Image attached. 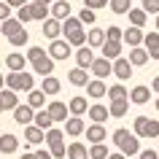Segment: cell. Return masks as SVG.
<instances>
[{
    "label": "cell",
    "mask_w": 159,
    "mask_h": 159,
    "mask_svg": "<svg viewBox=\"0 0 159 159\" xmlns=\"http://www.w3.org/2000/svg\"><path fill=\"white\" fill-rule=\"evenodd\" d=\"M51 3H54V0H51Z\"/></svg>",
    "instance_id": "obj_62"
},
{
    "label": "cell",
    "mask_w": 159,
    "mask_h": 159,
    "mask_svg": "<svg viewBox=\"0 0 159 159\" xmlns=\"http://www.w3.org/2000/svg\"><path fill=\"white\" fill-rule=\"evenodd\" d=\"M22 159H35V154H30V151H27V154H22Z\"/></svg>",
    "instance_id": "obj_57"
},
{
    "label": "cell",
    "mask_w": 159,
    "mask_h": 159,
    "mask_svg": "<svg viewBox=\"0 0 159 159\" xmlns=\"http://www.w3.org/2000/svg\"><path fill=\"white\" fill-rule=\"evenodd\" d=\"M70 3L67 0H54L51 3V8H49V14H51V19H57V22H65L67 16H70Z\"/></svg>",
    "instance_id": "obj_10"
},
{
    "label": "cell",
    "mask_w": 159,
    "mask_h": 159,
    "mask_svg": "<svg viewBox=\"0 0 159 159\" xmlns=\"http://www.w3.org/2000/svg\"><path fill=\"white\" fill-rule=\"evenodd\" d=\"M113 75H116L119 81H127V78L132 75V65H129V59H127V57L113 59Z\"/></svg>",
    "instance_id": "obj_13"
},
{
    "label": "cell",
    "mask_w": 159,
    "mask_h": 159,
    "mask_svg": "<svg viewBox=\"0 0 159 159\" xmlns=\"http://www.w3.org/2000/svg\"><path fill=\"white\" fill-rule=\"evenodd\" d=\"M62 33H65V41L70 46H86V33H84V25L78 16H67L62 22Z\"/></svg>",
    "instance_id": "obj_2"
},
{
    "label": "cell",
    "mask_w": 159,
    "mask_h": 159,
    "mask_svg": "<svg viewBox=\"0 0 159 159\" xmlns=\"http://www.w3.org/2000/svg\"><path fill=\"white\" fill-rule=\"evenodd\" d=\"M59 33H62V22H57V19H51V16L43 22V35H46L49 41H57Z\"/></svg>",
    "instance_id": "obj_23"
},
{
    "label": "cell",
    "mask_w": 159,
    "mask_h": 159,
    "mask_svg": "<svg viewBox=\"0 0 159 159\" xmlns=\"http://www.w3.org/2000/svg\"><path fill=\"white\" fill-rule=\"evenodd\" d=\"M6 89H11V92H33L35 89V75L33 73H8L6 75Z\"/></svg>",
    "instance_id": "obj_3"
},
{
    "label": "cell",
    "mask_w": 159,
    "mask_h": 159,
    "mask_svg": "<svg viewBox=\"0 0 159 159\" xmlns=\"http://www.w3.org/2000/svg\"><path fill=\"white\" fill-rule=\"evenodd\" d=\"M11 6L8 3H6V0H0V22H6V19H11Z\"/></svg>",
    "instance_id": "obj_48"
},
{
    "label": "cell",
    "mask_w": 159,
    "mask_h": 159,
    "mask_svg": "<svg viewBox=\"0 0 159 159\" xmlns=\"http://www.w3.org/2000/svg\"><path fill=\"white\" fill-rule=\"evenodd\" d=\"M121 35H124V30L116 25H111L108 30H105V41H121Z\"/></svg>",
    "instance_id": "obj_42"
},
{
    "label": "cell",
    "mask_w": 159,
    "mask_h": 159,
    "mask_svg": "<svg viewBox=\"0 0 159 159\" xmlns=\"http://www.w3.org/2000/svg\"><path fill=\"white\" fill-rule=\"evenodd\" d=\"M100 49H102V57H105V59H111V62L121 57V41H105V43L100 46Z\"/></svg>",
    "instance_id": "obj_19"
},
{
    "label": "cell",
    "mask_w": 159,
    "mask_h": 159,
    "mask_svg": "<svg viewBox=\"0 0 159 159\" xmlns=\"http://www.w3.org/2000/svg\"><path fill=\"white\" fill-rule=\"evenodd\" d=\"M78 19H81V25H94V11H89V8H84L81 14H78Z\"/></svg>",
    "instance_id": "obj_47"
},
{
    "label": "cell",
    "mask_w": 159,
    "mask_h": 159,
    "mask_svg": "<svg viewBox=\"0 0 159 159\" xmlns=\"http://www.w3.org/2000/svg\"><path fill=\"white\" fill-rule=\"evenodd\" d=\"M108 159H127V157L121 154V151H119V154H108Z\"/></svg>",
    "instance_id": "obj_55"
},
{
    "label": "cell",
    "mask_w": 159,
    "mask_h": 159,
    "mask_svg": "<svg viewBox=\"0 0 159 159\" xmlns=\"http://www.w3.org/2000/svg\"><path fill=\"white\" fill-rule=\"evenodd\" d=\"M127 111H129V100H113V102L108 105L111 119H121V116H127Z\"/></svg>",
    "instance_id": "obj_30"
},
{
    "label": "cell",
    "mask_w": 159,
    "mask_h": 159,
    "mask_svg": "<svg viewBox=\"0 0 159 159\" xmlns=\"http://www.w3.org/2000/svg\"><path fill=\"white\" fill-rule=\"evenodd\" d=\"M19 148V138L16 135H0V154H16Z\"/></svg>",
    "instance_id": "obj_20"
},
{
    "label": "cell",
    "mask_w": 159,
    "mask_h": 159,
    "mask_svg": "<svg viewBox=\"0 0 159 159\" xmlns=\"http://www.w3.org/2000/svg\"><path fill=\"white\" fill-rule=\"evenodd\" d=\"M146 51H148L151 59H159V43H157V46H151V49H146Z\"/></svg>",
    "instance_id": "obj_53"
},
{
    "label": "cell",
    "mask_w": 159,
    "mask_h": 159,
    "mask_svg": "<svg viewBox=\"0 0 159 159\" xmlns=\"http://www.w3.org/2000/svg\"><path fill=\"white\" fill-rule=\"evenodd\" d=\"M143 11L157 16V14H159V0H143Z\"/></svg>",
    "instance_id": "obj_46"
},
{
    "label": "cell",
    "mask_w": 159,
    "mask_h": 159,
    "mask_svg": "<svg viewBox=\"0 0 159 159\" xmlns=\"http://www.w3.org/2000/svg\"><path fill=\"white\" fill-rule=\"evenodd\" d=\"M16 19L22 22V25H27V22H33V14H30V6H22V8H16Z\"/></svg>",
    "instance_id": "obj_44"
},
{
    "label": "cell",
    "mask_w": 159,
    "mask_h": 159,
    "mask_svg": "<svg viewBox=\"0 0 159 159\" xmlns=\"http://www.w3.org/2000/svg\"><path fill=\"white\" fill-rule=\"evenodd\" d=\"M129 100H132L135 105H146V102L151 100V89H148V86H143V84L135 86L132 92H129Z\"/></svg>",
    "instance_id": "obj_25"
},
{
    "label": "cell",
    "mask_w": 159,
    "mask_h": 159,
    "mask_svg": "<svg viewBox=\"0 0 159 159\" xmlns=\"http://www.w3.org/2000/svg\"><path fill=\"white\" fill-rule=\"evenodd\" d=\"M143 38H146V35H143V30H140V27H127V30H124V35H121V41H124L127 46H129V49L140 46V43H143Z\"/></svg>",
    "instance_id": "obj_14"
},
{
    "label": "cell",
    "mask_w": 159,
    "mask_h": 159,
    "mask_svg": "<svg viewBox=\"0 0 159 159\" xmlns=\"http://www.w3.org/2000/svg\"><path fill=\"white\" fill-rule=\"evenodd\" d=\"M151 89H154V92H159V75L154 78V81H151Z\"/></svg>",
    "instance_id": "obj_54"
},
{
    "label": "cell",
    "mask_w": 159,
    "mask_h": 159,
    "mask_svg": "<svg viewBox=\"0 0 159 159\" xmlns=\"http://www.w3.org/2000/svg\"><path fill=\"white\" fill-rule=\"evenodd\" d=\"M0 102H3V111H14L19 105V97L11 89H0Z\"/></svg>",
    "instance_id": "obj_32"
},
{
    "label": "cell",
    "mask_w": 159,
    "mask_h": 159,
    "mask_svg": "<svg viewBox=\"0 0 159 159\" xmlns=\"http://www.w3.org/2000/svg\"><path fill=\"white\" fill-rule=\"evenodd\" d=\"M33 3H38V6H49L51 0H33Z\"/></svg>",
    "instance_id": "obj_56"
},
{
    "label": "cell",
    "mask_w": 159,
    "mask_h": 159,
    "mask_svg": "<svg viewBox=\"0 0 159 159\" xmlns=\"http://www.w3.org/2000/svg\"><path fill=\"white\" fill-rule=\"evenodd\" d=\"M73 57H75V67H84V70H89V67H92V62H94V51L89 49V46H78Z\"/></svg>",
    "instance_id": "obj_9"
},
{
    "label": "cell",
    "mask_w": 159,
    "mask_h": 159,
    "mask_svg": "<svg viewBox=\"0 0 159 159\" xmlns=\"http://www.w3.org/2000/svg\"><path fill=\"white\" fill-rule=\"evenodd\" d=\"M86 94H89L92 100H100V97H105V94H108V86H105V81L94 78V81H89V84H86Z\"/></svg>",
    "instance_id": "obj_15"
},
{
    "label": "cell",
    "mask_w": 159,
    "mask_h": 159,
    "mask_svg": "<svg viewBox=\"0 0 159 159\" xmlns=\"http://www.w3.org/2000/svg\"><path fill=\"white\" fill-rule=\"evenodd\" d=\"M27 41H30V33H27L25 27H22L19 33H14V35L8 38V43H11V46H16V49H19V46H27Z\"/></svg>",
    "instance_id": "obj_39"
},
{
    "label": "cell",
    "mask_w": 159,
    "mask_h": 159,
    "mask_svg": "<svg viewBox=\"0 0 159 159\" xmlns=\"http://www.w3.org/2000/svg\"><path fill=\"white\" fill-rule=\"evenodd\" d=\"M129 65L132 67H140V65H146V62H148V51L146 49H140V46H135V49H129Z\"/></svg>",
    "instance_id": "obj_28"
},
{
    "label": "cell",
    "mask_w": 159,
    "mask_h": 159,
    "mask_svg": "<svg viewBox=\"0 0 159 159\" xmlns=\"http://www.w3.org/2000/svg\"><path fill=\"white\" fill-rule=\"evenodd\" d=\"M102 43H105V30L92 27V30L86 33V46H89V49H100Z\"/></svg>",
    "instance_id": "obj_22"
},
{
    "label": "cell",
    "mask_w": 159,
    "mask_h": 159,
    "mask_svg": "<svg viewBox=\"0 0 159 159\" xmlns=\"http://www.w3.org/2000/svg\"><path fill=\"white\" fill-rule=\"evenodd\" d=\"M143 43H146V49H151V46H157V43H159V33H146Z\"/></svg>",
    "instance_id": "obj_49"
},
{
    "label": "cell",
    "mask_w": 159,
    "mask_h": 159,
    "mask_svg": "<svg viewBox=\"0 0 159 159\" xmlns=\"http://www.w3.org/2000/svg\"><path fill=\"white\" fill-rule=\"evenodd\" d=\"M132 132L138 138H159V121L157 119H148V116H138Z\"/></svg>",
    "instance_id": "obj_4"
},
{
    "label": "cell",
    "mask_w": 159,
    "mask_h": 159,
    "mask_svg": "<svg viewBox=\"0 0 159 159\" xmlns=\"http://www.w3.org/2000/svg\"><path fill=\"white\" fill-rule=\"evenodd\" d=\"M59 89H62L59 78H54V75H46V78H43V86H41V92L46 94V97H54V94H59Z\"/></svg>",
    "instance_id": "obj_27"
},
{
    "label": "cell",
    "mask_w": 159,
    "mask_h": 159,
    "mask_svg": "<svg viewBox=\"0 0 159 159\" xmlns=\"http://www.w3.org/2000/svg\"><path fill=\"white\" fill-rule=\"evenodd\" d=\"M67 81H70L73 86H86L89 84V75H86L84 67H73V70L67 73Z\"/></svg>",
    "instance_id": "obj_31"
},
{
    "label": "cell",
    "mask_w": 159,
    "mask_h": 159,
    "mask_svg": "<svg viewBox=\"0 0 159 159\" xmlns=\"http://www.w3.org/2000/svg\"><path fill=\"white\" fill-rule=\"evenodd\" d=\"M86 140L92 143H102V140H108V132H105V127L102 124H92V127H86Z\"/></svg>",
    "instance_id": "obj_18"
},
{
    "label": "cell",
    "mask_w": 159,
    "mask_h": 159,
    "mask_svg": "<svg viewBox=\"0 0 159 159\" xmlns=\"http://www.w3.org/2000/svg\"><path fill=\"white\" fill-rule=\"evenodd\" d=\"M33 119H35V111L30 108L27 102H22V105H16V108H14V121H16L19 127L33 124Z\"/></svg>",
    "instance_id": "obj_8"
},
{
    "label": "cell",
    "mask_w": 159,
    "mask_h": 159,
    "mask_svg": "<svg viewBox=\"0 0 159 159\" xmlns=\"http://www.w3.org/2000/svg\"><path fill=\"white\" fill-rule=\"evenodd\" d=\"M22 27H25V25H22L16 16H11V19H6V22H0V33H6V38H11V35L19 33Z\"/></svg>",
    "instance_id": "obj_34"
},
{
    "label": "cell",
    "mask_w": 159,
    "mask_h": 159,
    "mask_svg": "<svg viewBox=\"0 0 159 159\" xmlns=\"http://www.w3.org/2000/svg\"><path fill=\"white\" fill-rule=\"evenodd\" d=\"M30 14H33L35 22H46V19H49V6H38V3H30Z\"/></svg>",
    "instance_id": "obj_38"
},
{
    "label": "cell",
    "mask_w": 159,
    "mask_h": 159,
    "mask_svg": "<svg viewBox=\"0 0 159 159\" xmlns=\"http://www.w3.org/2000/svg\"><path fill=\"white\" fill-rule=\"evenodd\" d=\"M138 157H140V159H159V154H157L154 148H146V151H140Z\"/></svg>",
    "instance_id": "obj_50"
},
{
    "label": "cell",
    "mask_w": 159,
    "mask_h": 159,
    "mask_svg": "<svg viewBox=\"0 0 159 159\" xmlns=\"http://www.w3.org/2000/svg\"><path fill=\"white\" fill-rule=\"evenodd\" d=\"M65 157H67V159H89V151H86L84 143L73 140L70 146H67V154H65Z\"/></svg>",
    "instance_id": "obj_29"
},
{
    "label": "cell",
    "mask_w": 159,
    "mask_h": 159,
    "mask_svg": "<svg viewBox=\"0 0 159 159\" xmlns=\"http://www.w3.org/2000/svg\"><path fill=\"white\" fill-rule=\"evenodd\" d=\"M89 70H92V75L94 78H105V75H111L113 73V62H111V59H105V57H94V62H92V67H89Z\"/></svg>",
    "instance_id": "obj_7"
},
{
    "label": "cell",
    "mask_w": 159,
    "mask_h": 159,
    "mask_svg": "<svg viewBox=\"0 0 159 159\" xmlns=\"http://www.w3.org/2000/svg\"><path fill=\"white\" fill-rule=\"evenodd\" d=\"M67 111H70L73 116H84L86 111H89V105H86V97H73V100L67 102Z\"/></svg>",
    "instance_id": "obj_35"
},
{
    "label": "cell",
    "mask_w": 159,
    "mask_h": 159,
    "mask_svg": "<svg viewBox=\"0 0 159 159\" xmlns=\"http://www.w3.org/2000/svg\"><path fill=\"white\" fill-rule=\"evenodd\" d=\"M127 16H129V25H132V27H143V25H146V19H148V14H146L143 8H129V11H127Z\"/></svg>",
    "instance_id": "obj_37"
},
{
    "label": "cell",
    "mask_w": 159,
    "mask_h": 159,
    "mask_svg": "<svg viewBox=\"0 0 159 159\" xmlns=\"http://www.w3.org/2000/svg\"><path fill=\"white\" fill-rule=\"evenodd\" d=\"M33 73L35 75H43V78L51 75V73H54V59H51L49 54H43L41 59H35V62H33Z\"/></svg>",
    "instance_id": "obj_12"
},
{
    "label": "cell",
    "mask_w": 159,
    "mask_h": 159,
    "mask_svg": "<svg viewBox=\"0 0 159 159\" xmlns=\"http://www.w3.org/2000/svg\"><path fill=\"white\" fill-rule=\"evenodd\" d=\"M0 113H3V102H0Z\"/></svg>",
    "instance_id": "obj_61"
},
{
    "label": "cell",
    "mask_w": 159,
    "mask_h": 159,
    "mask_svg": "<svg viewBox=\"0 0 159 159\" xmlns=\"http://www.w3.org/2000/svg\"><path fill=\"white\" fill-rule=\"evenodd\" d=\"M43 54H46V51H43L41 46H30V49H27V54H25V57H27V62H35V59H41Z\"/></svg>",
    "instance_id": "obj_43"
},
{
    "label": "cell",
    "mask_w": 159,
    "mask_h": 159,
    "mask_svg": "<svg viewBox=\"0 0 159 159\" xmlns=\"http://www.w3.org/2000/svg\"><path fill=\"white\" fill-rule=\"evenodd\" d=\"M46 143H49V151H51V157H54V159H65V154H67V148H65V135L59 132V129L51 127L49 132H46Z\"/></svg>",
    "instance_id": "obj_5"
},
{
    "label": "cell",
    "mask_w": 159,
    "mask_h": 159,
    "mask_svg": "<svg viewBox=\"0 0 159 159\" xmlns=\"http://www.w3.org/2000/svg\"><path fill=\"white\" fill-rule=\"evenodd\" d=\"M154 105H157V111H159V97H157V102H154Z\"/></svg>",
    "instance_id": "obj_60"
},
{
    "label": "cell",
    "mask_w": 159,
    "mask_h": 159,
    "mask_svg": "<svg viewBox=\"0 0 159 159\" xmlns=\"http://www.w3.org/2000/svg\"><path fill=\"white\" fill-rule=\"evenodd\" d=\"M33 124L38 127V129H43V132H49L54 121H51L49 111H46V108H41V111H35V119H33Z\"/></svg>",
    "instance_id": "obj_26"
},
{
    "label": "cell",
    "mask_w": 159,
    "mask_h": 159,
    "mask_svg": "<svg viewBox=\"0 0 159 159\" xmlns=\"http://www.w3.org/2000/svg\"><path fill=\"white\" fill-rule=\"evenodd\" d=\"M108 6H111L113 14H127L132 8V0H108Z\"/></svg>",
    "instance_id": "obj_40"
},
{
    "label": "cell",
    "mask_w": 159,
    "mask_h": 159,
    "mask_svg": "<svg viewBox=\"0 0 159 159\" xmlns=\"http://www.w3.org/2000/svg\"><path fill=\"white\" fill-rule=\"evenodd\" d=\"M89 159H108V148L102 143H94L92 148H89Z\"/></svg>",
    "instance_id": "obj_41"
},
{
    "label": "cell",
    "mask_w": 159,
    "mask_h": 159,
    "mask_svg": "<svg viewBox=\"0 0 159 159\" xmlns=\"http://www.w3.org/2000/svg\"><path fill=\"white\" fill-rule=\"evenodd\" d=\"M27 105L33 111H41L43 105H46V94L41 92V89H33V92H27Z\"/></svg>",
    "instance_id": "obj_33"
},
{
    "label": "cell",
    "mask_w": 159,
    "mask_h": 159,
    "mask_svg": "<svg viewBox=\"0 0 159 159\" xmlns=\"http://www.w3.org/2000/svg\"><path fill=\"white\" fill-rule=\"evenodd\" d=\"M46 54H49L54 62H57V59H67V57H73V46H70L67 41H59L57 38V41H51V46H49Z\"/></svg>",
    "instance_id": "obj_6"
},
{
    "label": "cell",
    "mask_w": 159,
    "mask_h": 159,
    "mask_svg": "<svg viewBox=\"0 0 159 159\" xmlns=\"http://www.w3.org/2000/svg\"><path fill=\"white\" fill-rule=\"evenodd\" d=\"M157 33H159V14H157Z\"/></svg>",
    "instance_id": "obj_59"
},
{
    "label": "cell",
    "mask_w": 159,
    "mask_h": 159,
    "mask_svg": "<svg viewBox=\"0 0 159 159\" xmlns=\"http://www.w3.org/2000/svg\"><path fill=\"white\" fill-rule=\"evenodd\" d=\"M46 111H49L51 121H67V116H70V111H67V105H65V102H59V100L49 102V105H46Z\"/></svg>",
    "instance_id": "obj_11"
},
{
    "label": "cell",
    "mask_w": 159,
    "mask_h": 159,
    "mask_svg": "<svg viewBox=\"0 0 159 159\" xmlns=\"http://www.w3.org/2000/svg\"><path fill=\"white\" fill-rule=\"evenodd\" d=\"M84 129H86V124H84V119H81V116H70L65 121V132L70 135V138H78Z\"/></svg>",
    "instance_id": "obj_17"
},
{
    "label": "cell",
    "mask_w": 159,
    "mask_h": 159,
    "mask_svg": "<svg viewBox=\"0 0 159 159\" xmlns=\"http://www.w3.org/2000/svg\"><path fill=\"white\" fill-rule=\"evenodd\" d=\"M35 159H54V157H51L49 148H38V151H35Z\"/></svg>",
    "instance_id": "obj_51"
},
{
    "label": "cell",
    "mask_w": 159,
    "mask_h": 159,
    "mask_svg": "<svg viewBox=\"0 0 159 159\" xmlns=\"http://www.w3.org/2000/svg\"><path fill=\"white\" fill-rule=\"evenodd\" d=\"M86 116L92 119L94 124H102L105 119H111V113H108V108H105V105H100V102H94V105H89V111H86Z\"/></svg>",
    "instance_id": "obj_16"
},
{
    "label": "cell",
    "mask_w": 159,
    "mask_h": 159,
    "mask_svg": "<svg viewBox=\"0 0 159 159\" xmlns=\"http://www.w3.org/2000/svg\"><path fill=\"white\" fill-rule=\"evenodd\" d=\"M11 8H22V6H27V0H6Z\"/></svg>",
    "instance_id": "obj_52"
},
{
    "label": "cell",
    "mask_w": 159,
    "mask_h": 159,
    "mask_svg": "<svg viewBox=\"0 0 159 159\" xmlns=\"http://www.w3.org/2000/svg\"><path fill=\"white\" fill-rule=\"evenodd\" d=\"M111 102L113 100H129V92L124 89V84H113V86H108V94H105Z\"/></svg>",
    "instance_id": "obj_36"
},
{
    "label": "cell",
    "mask_w": 159,
    "mask_h": 159,
    "mask_svg": "<svg viewBox=\"0 0 159 159\" xmlns=\"http://www.w3.org/2000/svg\"><path fill=\"white\" fill-rule=\"evenodd\" d=\"M105 6H108V0H84V8H89V11H100Z\"/></svg>",
    "instance_id": "obj_45"
},
{
    "label": "cell",
    "mask_w": 159,
    "mask_h": 159,
    "mask_svg": "<svg viewBox=\"0 0 159 159\" xmlns=\"http://www.w3.org/2000/svg\"><path fill=\"white\" fill-rule=\"evenodd\" d=\"M113 143L119 146V151H121L127 159H129V157H138V154H140V143H138V135L129 132V129H124V127H119L116 132H113Z\"/></svg>",
    "instance_id": "obj_1"
},
{
    "label": "cell",
    "mask_w": 159,
    "mask_h": 159,
    "mask_svg": "<svg viewBox=\"0 0 159 159\" xmlns=\"http://www.w3.org/2000/svg\"><path fill=\"white\" fill-rule=\"evenodd\" d=\"M6 65H8L11 73H22L27 67V57L25 54H8V57H6Z\"/></svg>",
    "instance_id": "obj_24"
},
{
    "label": "cell",
    "mask_w": 159,
    "mask_h": 159,
    "mask_svg": "<svg viewBox=\"0 0 159 159\" xmlns=\"http://www.w3.org/2000/svg\"><path fill=\"white\" fill-rule=\"evenodd\" d=\"M0 89H6V75H0Z\"/></svg>",
    "instance_id": "obj_58"
},
{
    "label": "cell",
    "mask_w": 159,
    "mask_h": 159,
    "mask_svg": "<svg viewBox=\"0 0 159 159\" xmlns=\"http://www.w3.org/2000/svg\"><path fill=\"white\" fill-rule=\"evenodd\" d=\"M25 140L30 143V146H38V143L46 140V132H43V129H38L35 124H27V127H25Z\"/></svg>",
    "instance_id": "obj_21"
}]
</instances>
